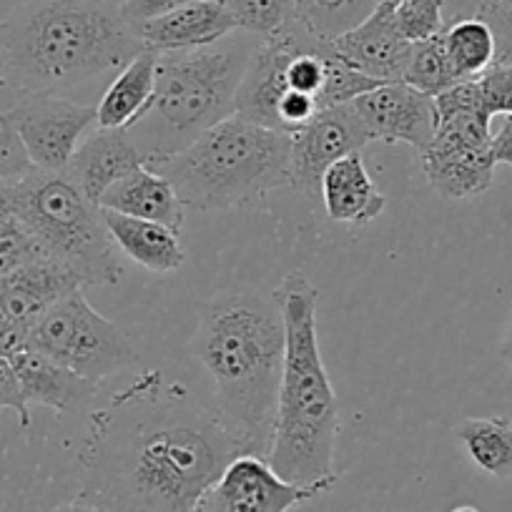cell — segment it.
Wrapping results in <instances>:
<instances>
[{
	"label": "cell",
	"mask_w": 512,
	"mask_h": 512,
	"mask_svg": "<svg viewBox=\"0 0 512 512\" xmlns=\"http://www.w3.org/2000/svg\"><path fill=\"white\" fill-rule=\"evenodd\" d=\"M460 81V73L455 71L450 56H447L442 33L427 38V41L412 43V53L410 61H407L402 83L435 98L437 93L447 91V88H452Z\"/></svg>",
	"instance_id": "484cf974"
},
{
	"label": "cell",
	"mask_w": 512,
	"mask_h": 512,
	"mask_svg": "<svg viewBox=\"0 0 512 512\" xmlns=\"http://www.w3.org/2000/svg\"><path fill=\"white\" fill-rule=\"evenodd\" d=\"M382 0H297V23L312 36L334 41L367 21Z\"/></svg>",
	"instance_id": "d4e9b609"
},
{
	"label": "cell",
	"mask_w": 512,
	"mask_h": 512,
	"mask_svg": "<svg viewBox=\"0 0 512 512\" xmlns=\"http://www.w3.org/2000/svg\"><path fill=\"white\" fill-rule=\"evenodd\" d=\"M442 41H445L447 56L462 81L480 78L495 63V36L480 16L447 23L442 31Z\"/></svg>",
	"instance_id": "cb8c5ba5"
},
{
	"label": "cell",
	"mask_w": 512,
	"mask_h": 512,
	"mask_svg": "<svg viewBox=\"0 0 512 512\" xmlns=\"http://www.w3.org/2000/svg\"><path fill=\"white\" fill-rule=\"evenodd\" d=\"M139 166H146L144 154L136 149L126 128H93L73 154L68 164V174L76 181L78 189L93 201L101 204V196Z\"/></svg>",
	"instance_id": "e0dca14e"
},
{
	"label": "cell",
	"mask_w": 512,
	"mask_h": 512,
	"mask_svg": "<svg viewBox=\"0 0 512 512\" xmlns=\"http://www.w3.org/2000/svg\"><path fill=\"white\" fill-rule=\"evenodd\" d=\"M274 299L282 309L287 344L267 462L294 485L339 480L334 472L339 405L319 352V292L302 272H289Z\"/></svg>",
	"instance_id": "277c9868"
},
{
	"label": "cell",
	"mask_w": 512,
	"mask_h": 512,
	"mask_svg": "<svg viewBox=\"0 0 512 512\" xmlns=\"http://www.w3.org/2000/svg\"><path fill=\"white\" fill-rule=\"evenodd\" d=\"M141 51L106 0H28L0 21L3 86L16 93H56L121 71Z\"/></svg>",
	"instance_id": "3957f363"
},
{
	"label": "cell",
	"mask_w": 512,
	"mask_h": 512,
	"mask_svg": "<svg viewBox=\"0 0 512 512\" xmlns=\"http://www.w3.org/2000/svg\"><path fill=\"white\" fill-rule=\"evenodd\" d=\"M51 512H106V510H101V507H98V505H93V502L83 500V497L78 495L76 500L61 502V505H58L56 510H51Z\"/></svg>",
	"instance_id": "8d00e7d4"
},
{
	"label": "cell",
	"mask_w": 512,
	"mask_h": 512,
	"mask_svg": "<svg viewBox=\"0 0 512 512\" xmlns=\"http://www.w3.org/2000/svg\"><path fill=\"white\" fill-rule=\"evenodd\" d=\"M36 166L31 164L23 146L21 136L16 131V123L11 118V103H0V189L13 186L28 176Z\"/></svg>",
	"instance_id": "f546056e"
},
{
	"label": "cell",
	"mask_w": 512,
	"mask_h": 512,
	"mask_svg": "<svg viewBox=\"0 0 512 512\" xmlns=\"http://www.w3.org/2000/svg\"><path fill=\"white\" fill-rule=\"evenodd\" d=\"M86 287L88 282L81 272L51 256H43L0 277V309L18 324L31 329V324L53 304Z\"/></svg>",
	"instance_id": "9a60e30c"
},
{
	"label": "cell",
	"mask_w": 512,
	"mask_h": 512,
	"mask_svg": "<svg viewBox=\"0 0 512 512\" xmlns=\"http://www.w3.org/2000/svg\"><path fill=\"white\" fill-rule=\"evenodd\" d=\"M500 354L512 364V309H510V317H507V322H505V332H502Z\"/></svg>",
	"instance_id": "74e56055"
},
{
	"label": "cell",
	"mask_w": 512,
	"mask_h": 512,
	"mask_svg": "<svg viewBox=\"0 0 512 512\" xmlns=\"http://www.w3.org/2000/svg\"><path fill=\"white\" fill-rule=\"evenodd\" d=\"M334 482L337 480L294 485L272 470L267 457L244 452L206 487L191 512H292L332 490Z\"/></svg>",
	"instance_id": "30bf717a"
},
{
	"label": "cell",
	"mask_w": 512,
	"mask_h": 512,
	"mask_svg": "<svg viewBox=\"0 0 512 512\" xmlns=\"http://www.w3.org/2000/svg\"><path fill=\"white\" fill-rule=\"evenodd\" d=\"M455 437L477 470L492 477L512 475V417H465Z\"/></svg>",
	"instance_id": "603a6c76"
},
{
	"label": "cell",
	"mask_w": 512,
	"mask_h": 512,
	"mask_svg": "<svg viewBox=\"0 0 512 512\" xmlns=\"http://www.w3.org/2000/svg\"><path fill=\"white\" fill-rule=\"evenodd\" d=\"M244 452L251 447L219 412L184 384L144 372L91 412L78 495L106 512H191Z\"/></svg>",
	"instance_id": "6da1fadb"
},
{
	"label": "cell",
	"mask_w": 512,
	"mask_h": 512,
	"mask_svg": "<svg viewBox=\"0 0 512 512\" xmlns=\"http://www.w3.org/2000/svg\"><path fill=\"white\" fill-rule=\"evenodd\" d=\"M11 362L21 379L28 405H43L56 415H73L91 407L98 397V382L81 377L36 349L23 347L13 354Z\"/></svg>",
	"instance_id": "ac0fdd59"
},
{
	"label": "cell",
	"mask_w": 512,
	"mask_h": 512,
	"mask_svg": "<svg viewBox=\"0 0 512 512\" xmlns=\"http://www.w3.org/2000/svg\"><path fill=\"white\" fill-rule=\"evenodd\" d=\"M6 204L21 216L43 254L86 277L88 287H116L123 262L113 244L101 206L93 204L68 171L33 169L13 186L0 189Z\"/></svg>",
	"instance_id": "52a82bcc"
},
{
	"label": "cell",
	"mask_w": 512,
	"mask_h": 512,
	"mask_svg": "<svg viewBox=\"0 0 512 512\" xmlns=\"http://www.w3.org/2000/svg\"><path fill=\"white\" fill-rule=\"evenodd\" d=\"M23 347H28V329L0 309V357L11 359Z\"/></svg>",
	"instance_id": "e575fe53"
},
{
	"label": "cell",
	"mask_w": 512,
	"mask_h": 512,
	"mask_svg": "<svg viewBox=\"0 0 512 512\" xmlns=\"http://www.w3.org/2000/svg\"><path fill=\"white\" fill-rule=\"evenodd\" d=\"M372 141L410 144L420 154L435 136V98L402 81L382 83L352 101Z\"/></svg>",
	"instance_id": "7c38bea8"
},
{
	"label": "cell",
	"mask_w": 512,
	"mask_h": 512,
	"mask_svg": "<svg viewBox=\"0 0 512 512\" xmlns=\"http://www.w3.org/2000/svg\"><path fill=\"white\" fill-rule=\"evenodd\" d=\"M184 3H189V0H123L118 11H121L123 21L128 26H139V23L164 16V13L174 11V8L184 6Z\"/></svg>",
	"instance_id": "836d02e7"
},
{
	"label": "cell",
	"mask_w": 512,
	"mask_h": 512,
	"mask_svg": "<svg viewBox=\"0 0 512 512\" xmlns=\"http://www.w3.org/2000/svg\"><path fill=\"white\" fill-rule=\"evenodd\" d=\"M329 219L337 224L349 226H369L377 216H382L387 199L382 191L374 186L367 166H364L362 151L339 159L329 166L322 176V189Z\"/></svg>",
	"instance_id": "d6986e66"
},
{
	"label": "cell",
	"mask_w": 512,
	"mask_h": 512,
	"mask_svg": "<svg viewBox=\"0 0 512 512\" xmlns=\"http://www.w3.org/2000/svg\"><path fill=\"white\" fill-rule=\"evenodd\" d=\"M106 3H111V6H121V3H123V0H106Z\"/></svg>",
	"instance_id": "60d3db41"
},
{
	"label": "cell",
	"mask_w": 512,
	"mask_h": 512,
	"mask_svg": "<svg viewBox=\"0 0 512 512\" xmlns=\"http://www.w3.org/2000/svg\"><path fill=\"white\" fill-rule=\"evenodd\" d=\"M492 159L495 164H505L512 169V121L507 118L502 128L492 136Z\"/></svg>",
	"instance_id": "d590c367"
},
{
	"label": "cell",
	"mask_w": 512,
	"mask_h": 512,
	"mask_svg": "<svg viewBox=\"0 0 512 512\" xmlns=\"http://www.w3.org/2000/svg\"><path fill=\"white\" fill-rule=\"evenodd\" d=\"M28 347L91 382H103L141 362L134 339L98 314L83 289L63 297L31 324Z\"/></svg>",
	"instance_id": "ba28073f"
},
{
	"label": "cell",
	"mask_w": 512,
	"mask_h": 512,
	"mask_svg": "<svg viewBox=\"0 0 512 512\" xmlns=\"http://www.w3.org/2000/svg\"><path fill=\"white\" fill-rule=\"evenodd\" d=\"M151 169L171 181L186 209H239L292 184V136L231 113Z\"/></svg>",
	"instance_id": "8992f818"
},
{
	"label": "cell",
	"mask_w": 512,
	"mask_h": 512,
	"mask_svg": "<svg viewBox=\"0 0 512 512\" xmlns=\"http://www.w3.org/2000/svg\"><path fill=\"white\" fill-rule=\"evenodd\" d=\"M101 209L116 211V214L134 216V219L156 221L176 234L184 226V211L179 194L166 176L151 166H139L123 179H118L106 194L101 196Z\"/></svg>",
	"instance_id": "ffe728a7"
},
{
	"label": "cell",
	"mask_w": 512,
	"mask_h": 512,
	"mask_svg": "<svg viewBox=\"0 0 512 512\" xmlns=\"http://www.w3.org/2000/svg\"><path fill=\"white\" fill-rule=\"evenodd\" d=\"M369 134L352 103L317 111V116L292 134V186L314 196L322 189L324 171L339 159L369 144Z\"/></svg>",
	"instance_id": "8fae6325"
},
{
	"label": "cell",
	"mask_w": 512,
	"mask_h": 512,
	"mask_svg": "<svg viewBox=\"0 0 512 512\" xmlns=\"http://www.w3.org/2000/svg\"><path fill=\"white\" fill-rule=\"evenodd\" d=\"M450 512H480V510H477V507H472V505H460V507H455V510H450Z\"/></svg>",
	"instance_id": "f35d334b"
},
{
	"label": "cell",
	"mask_w": 512,
	"mask_h": 512,
	"mask_svg": "<svg viewBox=\"0 0 512 512\" xmlns=\"http://www.w3.org/2000/svg\"><path fill=\"white\" fill-rule=\"evenodd\" d=\"M482 106L487 116H512V66L505 63H492L480 78Z\"/></svg>",
	"instance_id": "4dcf8cb0"
},
{
	"label": "cell",
	"mask_w": 512,
	"mask_h": 512,
	"mask_svg": "<svg viewBox=\"0 0 512 512\" xmlns=\"http://www.w3.org/2000/svg\"><path fill=\"white\" fill-rule=\"evenodd\" d=\"M477 16L492 28L495 36V63L512 66V0H482Z\"/></svg>",
	"instance_id": "1f68e13d"
},
{
	"label": "cell",
	"mask_w": 512,
	"mask_h": 512,
	"mask_svg": "<svg viewBox=\"0 0 512 512\" xmlns=\"http://www.w3.org/2000/svg\"><path fill=\"white\" fill-rule=\"evenodd\" d=\"M0 410L16 412L21 427H31V410H28V400L23 395L21 379H18L11 359L6 357H0Z\"/></svg>",
	"instance_id": "d6a6232c"
},
{
	"label": "cell",
	"mask_w": 512,
	"mask_h": 512,
	"mask_svg": "<svg viewBox=\"0 0 512 512\" xmlns=\"http://www.w3.org/2000/svg\"><path fill=\"white\" fill-rule=\"evenodd\" d=\"M134 28L141 46L156 53L194 51V48L214 46L231 36L236 28L234 16L221 0H189L174 11L139 23Z\"/></svg>",
	"instance_id": "5bb4252c"
},
{
	"label": "cell",
	"mask_w": 512,
	"mask_h": 512,
	"mask_svg": "<svg viewBox=\"0 0 512 512\" xmlns=\"http://www.w3.org/2000/svg\"><path fill=\"white\" fill-rule=\"evenodd\" d=\"M259 38L234 31L214 46L159 53L156 88L146 111L126 128L146 166H159L234 113Z\"/></svg>",
	"instance_id": "5b68a950"
},
{
	"label": "cell",
	"mask_w": 512,
	"mask_h": 512,
	"mask_svg": "<svg viewBox=\"0 0 512 512\" xmlns=\"http://www.w3.org/2000/svg\"><path fill=\"white\" fill-rule=\"evenodd\" d=\"M103 211V224L111 234L113 244L121 254H126L131 262L141 264L144 269L156 274L176 272L184 267L186 254L181 249L179 234L174 229L156 221L134 219V216L116 214V211Z\"/></svg>",
	"instance_id": "44dd1931"
},
{
	"label": "cell",
	"mask_w": 512,
	"mask_h": 512,
	"mask_svg": "<svg viewBox=\"0 0 512 512\" xmlns=\"http://www.w3.org/2000/svg\"><path fill=\"white\" fill-rule=\"evenodd\" d=\"M395 21L412 43L445 31V0H392Z\"/></svg>",
	"instance_id": "f1b7e54d"
},
{
	"label": "cell",
	"mask_w": 512,
	"mask_h": 512,
	"mask_svg": "<svg viewBox=\"0 0 512 512\" xmlns=\"http://www.w3.org/2000/svg\"><path fill=\"white\" fill-rule=\"evenodd\" d=\"M507 118H510V121H512V116H507Z\"/></svg>",
	"instance_id": "b9f144b4"
},
{
	"label": "cell",
	"mask_w": 512,
	"mask_h": 512,
	"mask_svg": "<svg viewBox=\"0 0 512 512\" xmlns=\"http://www.w3.org/2000/svg\"><path fill=\"white\" fill-rule=\"evenodd\" d=\"M334 51L352 68L374 81H402L412 53V41L395 21V3L382 0L367 21L332 41Z\"/></svg>",
	"instance_id": "4fadbf2b"
},
{
	"label": "cell",
	"mask_w": 512,
	"mask_h": 512,
	"mask_svg": "<svg viewBox=\"0 0 512 512\" xmlns=\"http://www.w3.org/2000/svg\"><path fill=\"white\" fill-rule=\"evenodd\" d=\"M420 164L432 189L452 201L475 199L490 191L497 166L492 144H462L445 136H432L430 146L420 151Z\"/></svg>",
	"instance_id": "2e32d148"
},
{
	"label": "cell",
	"mask_w": 512,
	"mask_h": 512,
	"mask_svg": "<svg viewBox=\"0 0 512 512\" xmlns=\"http://www.w3.org/2000/svg\"><path fill=\"white\" fill-rule=\"evenodd\" d=\"M43 256L46 254H43L36 236L28 231L21 216L0 196V277L36 262V259H43Z\"/></svg>",
	"instance_id": "83f0119b"
},
{
	"label": "cell",
	"mask_w": 512,
	"mask_h": 512,
	"mask_svg": "<svg viewBox=\"0 0 512 512\" xmlns=\"http://www.w3.org/2000/svg\"><path fill=\"white\" fill-rule=\"evenodd\" d=\"M284 344L287 332L274 294L244 287L206 299L189 342V354L214 384L219 415L262 457L272 447Z\"/></svg>",
	"instance_id": "7a4b0ae2"
},
{
	"label": "cell",
	"mask_w": 512,
	"mask_h": 512,
	"mask_svg": "<svg viewBox=\"0 0 512 512\" xmlns=\"http://www.w3.org/2000/svg\"><path fill=\"white\" fill-rule=\"evenodd\" d=\"M241 33L269 41L297 26V0H221Z\"/></svg>",
	"instance_id": "4316f807"
},
{
	"label": "cell",
	"mask_w": 512,
	"mask_h": 512,
	"mask_svg": "<svg viewBox=\"0 0 512 512\" xmlns=\"http://www.w3.org/2000/svg\"><path fill=\"white\" fill-rule=\"evenodd\" d=\"M159 53L144 48L118 71L96 106L98 128H128L149 106L156 88Z\"/></svg>",
	"instance_id": "7402d4cb"
},
{
	"label": "cell",
	"mask_w": 512,
	"mask_h": 512,
	"mask_svg": "<svg viewBox=\"0 0 512 512\" xmlns=\"http://www.w3.org/2000/svg\"><path fill=\"white\" fill-rule=\"evenodd\" d=\"M0 86H3V53H0Z\"/></svg>",
	"instance_id": "ab89813d"
},
{
	"label": "cell",
	"mask_w": 512,
	"mask_h": 512,
	"mask_svg": "<svg viewBox=\"0 0 512 512\" xmlns=\"http://www.w3.org/2000/svg\"><path fill=\"white\" fill-rule=\"evenodd\" d=\"M11 93V118L31 164L41 171H66L81 141L93 131L96 106L56 93Z\"/></svg>",
	"instance_id": "9c48e42d"
}]
</instances>
